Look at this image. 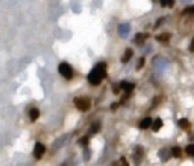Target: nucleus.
Returning <instances> with one entry per match:
<instances>
[{"mask_svg":"<svg viewBox=\"0 0 194 166\" xmlns=\"http://www.w3.org/2000/svg\"><path fill=\"white\" fill-rule=\"evenodd\" d=\"M106 76V64L105 63H99L88 75V83L91 85H99L103 81V78Z\"/></svg>","mask_w":194,"mask_h":166,"instance_id":"f257e3e1","label":"nucleus"},{"mask_svg":"<svg viewBox=\"0 0 194 166\" xmlns=\"http://www.w3.org/2000/svg\"><path fill=\"white\" fill-rule=\"evenodd\" d=\"M74 107L79 111H88L91 107V101L88 98H76L74 99Z\"/></svg>","mask_w":194,"mask_h":166,"instance_id":"f03ea898","label":"nucleus"},{"mask_svg":"<svg viewBox=\"0 0 194 166\" xmlns=\"http://www.w3.org/2000/svg\"><path fill=\"white\" fill-rule=\"evenodd\" d=\"M58 70H59V73H61L65 79H71V78H73V69H71V66H70L69 63H61V64L58 66Z\"/></svg>","mask_w":194,"mask_h":166,"instance_id":"7ed1b4c3","label":"nucleus"},{"mask_svg":"<svg viewBox=\"0 0 194 166\" xmlns=\"http://www.w3.org/2000/svg\"><path fill=\"white\" fill-rule=\"evenodd\" d=\"M44 153H46V146L40 142L35 143V146H34V157L35 158H41V157L44 155Z\"/></svg>","mask_w":194,"mask_h":166,"instance_id":"20e7f679","label":"nucleus"},{"mask_svg":"<svg viewBox=\"0 0 194 166\" xmlns=\"http://www.w3.org/2000/svg\"><path fill=\"white\" fill-rule=\"evenodd\" d=\"M143 148L141 146H137L135 149H134V160H135V165H140L141 163V158H143Z\"/></svg>","mask_w":194,"mask_h":166,"instance_id":"39448f33","label":"nucleus"},{"mask_svg":"<svg viewBox=\"0 0 194 166\" xmlns=\"http://www.w3.org/2000/svg\"><path fill=\"white\" fill-rule=\"evenodd\" d=\"M152 123H153V120H152L150 118H146V119H143V120L140 122V128H141V130H147V128L152 127Z\"/></svg>","mask_w":194,"mask_h":166,"instance_id":"423d86ee","label":"nucleus"},{"mask_svg":"<svg viewBox=\"0 0 194 166\" xmlns=\"http://www.w3.org/2000/svg\"><path fill=\"white\" fill-rule=\"evenodd\" d=\"M120 87H121V90H125L127 93H130V92L134 90V84L127 83V81H121V83H120Z\"/></svg>","mask_w":194,"mask_h":166,"instance_id":"0eeeda50","label":"nucleus"},{"mask_svg":"<svg viewBox=\"0 0 194 166\" xmlns=\"http://www.w3.org/2000/svg\"><path fill=\"white\" fill-rule=\"evenodd\" d=\"M38 118H40V110H38V108H32V110L29 111V119H31L32 122H35Z\"/></svg>","mask_w":194,"mask_h":166,"instance_id":"6e6552de","label":"nucleus"},{"mask_svg":"<svg viewBox=\"0 0 194 166\" xmlns=\"http://www.w3.org/2000/svg\"><path fill=\"white\" fill-rule=\"evenodd\" d=\"M161 127H162V119L156 118L155 120H153V123H152V130H153V131H159Z\"/></svg>","mask_w":194,"mask_h":166,"instance_id":"1a4fd4ad","label":"nucleus"},{"mask_svg":"<svg viewBox=\"0 0 194 166\" xmlns=\"http://www.w3.org/2000/svg\"><path fill=\"white\" fill-rule=\"evenodd\" d=\"M132 55H134V52H132L130 49H127L125 52V55H123V58H121V63H127L129 59L132 58Z\"/></svg>","mask_w":194,"mask_h":166,"instance_id":"9d476101","label":"nucleus"},{"mask_svg":"<svg viewBox=\"0 0 194 166\" xmlns=\"http://www.w3.org/2000/svg\"><path fill=\"white\" fill-rule=\"evenodd\" d=\"M179 127H181L182 130H188V128H190V120H188V119H181V120H179Z\"/></svg>","mask_w":194,"mask_h":166,"instance_id":"9b49d317","label":"nucleus"},{"mask_svg":"<svg viewBox=\"0 0 194 166\" xmlns=\"http://www.w3.org/2000/svg\"><path fill=\"white\" fill-rule=\"evenodd\" d=\"M170 34H168V32H165V34H159V35L156 37V38H158V41H162V43H165V41H168V40H170Z\"/></svg>","mask_w":194,"mask_h":166,"instance_id":"f8f14e48","label":"nucleus"},{"mask_svg":"<svg viewBox=\"0 0 194 166\" xmlns=\"http://www.w3.org/2000/svg\"><path fill=\"white\" fill-rule=\"evenodd\" d=\"M170 155H171L170 149H162V151H159V157L162 158V160H167Z\"/></svg>","mask_w":194,"mask_h":166,"instance_id":"ddd939ff","label":"nucleus"},{"mask_svg":"<svg viewBox=\"0 0 194 166\" xmlns=\"http://www.w3.org/2000/svg\"><path fill=\"white\" fill-rule=\"evenodd\" d=\"M146 37H147L146 34H137V35H135V43H137V44H141V43L146 40Z\"/></svg>","mask_w":194,"mask_h":166,"instance_id":"4468645a","label":"nucleus"},{"mask_svg":"<svg viewBox=\"0 0 194 166\" xmlns=\"http://www.w3.org/2000/svg\"><path fill=\"white\" fill-rule=\"evenodd\" d=\"M170 153H171L173 157H179V155H181V149H179L177 146H173V148L170 149Z\"/></svg>","mask_w":194,"mask_h":166,"instance_id":"2eb2a0df","label":"nucleus"},{"mask_svg":"<svg viewBox=\"0 0 194 166\" xmlns=\"http://www.w3.org/2000/svg\"><path fill=\"white\" fill-rule=\"evenodd\" d=\"M185 151H187V154H188V155H191V157H194V143H193V145H188Z\"/></svg>","mask_w":194,"mask_h":166,"instance_id":"dca6fc26","label":"nucleus"},{"mask_svg":"<svg viewBox=\"0 0 194 166\" xmlns=\"http://www.w3.org/2000/svg\"><path fill=\"white\" fill-rule=\"evenodd\" d=\"M183 14H194V5L193 6H188V8L183 11Z\"/></svg>","mask_w":194,"mask_h":166,"instance_id":"f3484780","label":"nucleus"},{"mask_svg":"<svg viewBox=\"0 0 194 166\" xmlns=\"http://www.w3.org/2000/svg\"><path fill=\"white\" fill-rule=\"evenodd\" d=\"M99 128H100V125L96 122L94 125H92V128H91V133H96V131H99Z\"/></svg>","mask_w":194,"mask_h":166,"instance_id":"a211bd4d","label":"nucleus"},{"mask_svg":"<svg viewBox=\"0 0 194 166\" xmlns=\"http://www.w3.org/2000/svg\"><path fill=\"white\" fill-rule=\"evenodd\" d=\"M143 64H144V58H141L140 61H138V66H137V69H141L143 67Z\"/></svg>","mask_w":194,"mask_h":166,"instance_id":"6ab92c4d","label":"nucleus"},{"mask_svg":"<svg viewBox=\"0 0 194 166\" xmlns=\"http://www.w3.org/2000/svg\"><path fill=\"white\" fill-rule=\"evenodd\" d=\"M120 163H121L123 166H129V165H127V162H126L125 157H121V158H120Z\"/></svg>","mask_w":194,"mask_h":166,"instance_id":"aec40b11","label":"nucleus"},{"mask_svg":"<svg viewBox=\"0 0 194 166\" xmlns=\"http://www.w3.org/2000/svg\"><path fill=\"white\" fill-rule=\"evenodd\" d=\"M190 50L194 52V37H193V40H191V44H190Z\"/></svg>","mask_w":194,"mask_h":166,"instance_id":"412c9836","label":"nucleus"}]
</instances>
